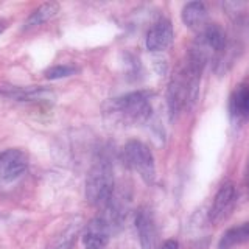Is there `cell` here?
<instances>
[{
  "instance_id": "cell-2",
  "label": "cell",
  "mask_w": 249,
  "mask_h": 249,
  "mask_svg": "<svg viewBox=\"0 0 249 249\" xmlns=\"http://www.w3.org/2000/svg\"><path fill=\"white\" fill-rule=\"evenodd\" d=\"M114 173L107 159H98L86 178V199L90 206L106 209L114 196Z\"/></svg>"
},
{
  "instance_id": "cell-3",
  "label": "cell",
  "mask_w": 249,
  "mask_h": 249,
  "mask_svg": "<svg viewBox=\"0 0 249 249\" xmlns=\"http://www.w3.org/2000/svg\"><path fill=\"white\" fill-rule=\"evenodd\" d=\"M123 159L126 165L134 170L146 184H153L156 179V163L151 150L140 140H129L123 148Z\"/></svg>"
},
{
  "instance_id": "cell-1",
  "label": "cell",
  "mask_w": 249,
  "mask_h": 249,
  "mask_svg": "<svg viewBox=\"0 0 249 249\" xmlns=\"http://www.w3.org/2000/svg\"><path fill=\"white\" fill-rule=\"evenodd\" d=\"M103 111L124 124H142L151 117V93L136 90L105 103Z\"/></svg>"
},
{
  "instance_id": "cell-19",
  "label": "cell",
  "mask_w": 249,
  "mask_h": 249,
  "mask_svg": "<svg viewBox=\"0 0 249 249\" xmlns=\"http://www.w3.org/2000/svg\"><path fill=\"white\" fill-rule=\"evenodd\" d=\"M86 249H101V248H86Z\"/></svg>"
},
{
  "instance_id": "cell-12",
  "label": "cell",
  "mask_w": 249,
  "mask_h": 249,
  "mask_svg": "<svg viewBox=\"0 0 249 249\" xmlns=\"http://www.w3.org/2000/svg\"><path fill=\"white\" fill-rule=\"evenodd\" d=\"M81 229H83L81 216H73L72 220L67 223L66 228L52 240V243L45 249H73L75 241L78 235H80Z\"/></svg>"
},
{
  "instance_id": "cell-18",
  "label": "cell",
  "mask_w": 249,
  "mask_h": 249,
  "mask_svg": "<svg viewBox=\"0 0 249 249\" xmlns=\"http://www.w3.org/2000/svg\"><path fill=\"white\" fill-rule=\"evenodd\" d=\"M246 176H248V185H249V163H248V175Z\"/></svg>"
},
{
  "instance_id": "cell-15",
  "label": "cell",
  "mask_w": 249,
  "mask_h": 249,
  "mask_svg": "<svg viewBox=\"0 0 249 249\" xmlns=\"http://www.w3.org/2000/svg\"><path fill=\"white\" fill-rule=\"evenodd\" d=\"M78 72V69L75 66L70 64H58V66H52L44 72V76L47 80H61V78H67L72 76Z\"/></svg>"
},
{
  "instance_id": "cell-13",
  "label": "cell",
  "mask_w": 249,
  "mask_h": 249,
  "mask_svg": "<svg viewBox=\"0 0 249 249\" xmlns=\"http://www.w3.org/2000/svg\"><path fill=\"white\" fill-rule=\"evenodd\" d=\"M249 241V223H243L226 231L220 241H218L216 249H235Z\"/></svg>"
},
{
  "instance_id": "cell-16",
  "label": "cell",
  "mask_w": 249,
  "mask_h": 249,
  "mask_svg": "<svg viewBox=\"0 0 249 249\" xmlns=\"http://www.w3.org/2000/svg\"><path fill=\"white\" fill-rule=\"evenodd\" d=\"M160 249H179V243L176 240H167Z\"/></svg>"
},
{
  "instance_id": "cell-11",
  "label": "cell",
  "mask_w": 249,
  "mask_h": 249,
  "mask_svg": "<svg viewBox=\"0 0 249 249\" xmlns=\"http://www.w3.org/2000/svg\"><path fill=\"white\" fill-rule=\"evenodd\" d=\"M182 22L185 23L190 30L199 31L207 27V8L202 2H189L185 3L182 11H181Z\"/></svg>"
},
{
  "instance_id": "cell-17",
  "label": "cell",
  "mask_w": 249,
  "mask_h": 249,
  "mask_svg": "<svg viewBox=\"0 0 249 249\" xmlns=\"http://www.w3.org/2000/svg\"><path fill=\"white\" fill-rule=\"evenodd\" d=\"M6 28H8V22L3 20V19H0V33H3Z\"/></svg>"
},
{
  "instance_id": "cell-4",
  "label": "cell",
  "mask_w": 249,
  "mask_h": 249,
  "mask_svg": "<svg viewBox=\"0 0 249 249\" xmlns=\"http://www.w3.org/2000/svg\"><path fill=\"white\" fill-rule=\"evenodd\" d=\"M237 199H238L237 187L232 182L223 184L220 189H218L215 198L212 201V206L209 209V213H207L209 223L218 226V224H223L224 221H228L231 215L233 213V210H235Z\"/></svg>"
},
{
  "instance_id": "cell-7",
  "label": "cell",
  "mask_w": 249,
  "mask_h": 249,
  "mask_svg": "<svg viewBox=\"0 0 249 249\" xmlns=\"http://www.w3.org/2000/svg\"><path fill=\"white\" fill-rule=\"evenodd\" d=\"M175 31L168 19H160L146 33V49L150 52H165L173 44Z\"/></svg>"
},
{
  "instance_id": "cell-8",
  "label": "cell",
  "mask_w": 249,
  "mask_h": 249,
  "mask_svg": "<svg viewBox=\"0 0 249 249\" xmlns=\"http://www.w3.org/2000/svg\"><path fill=\"white\" fill-rule=\"evenodd\" d=\"M229 115L233 123L243 124L249 120V80L240 83L229 97Z\"/></svg>"
},
{
  "instance_id": "cell-6",
  "label": "cell",
  "mask_w": 249,
  "mask_h": 249,
  "mask_svg": "<svg viewBox=\"0 0 249 249\" xmlns=\"http://www.w3.org/2000/svg\"><path fill=\"white\" fill-rule=\"evenodd\" d=\"M136 231L142 249H154L158 243V228L153 210L150 207H140L136 212Z\"/></svg>"
},
{
  "instance_id": "cell-9",
  "label": "cell",
  "mask_w": 249,
  "mask_h": 249,
  "mask_svg": "<svg viewBox=\"0 0 249 249\" xmlns=\"http://www.w3.org/2000/svg\"><path fill=\"white\" fill-rule=\"evenodd\" d=\"M111 226L103 216L93 218L90 223L86 224V229L83 233V243L86 248H101L105 249L106 243L111 237Z\"/></svg>"
},
{
  "instance_id": "cell-5",
  "label": "cell",
  "mask_w": 249,
  "mask_h": 249,
  "mask_svg": "<svg viewBox=\"0 0 249 249\" xmlns=\"http://www.w3.org/2000/svg\"><path fill=\"white\" fill-rule=\"evenodd\" d=\"M28 168V156L19 148H8L0 151V178L3 181H14Z\"/></svg>"
},
{
  "instance_id": "cell-14",
  "label": "cell",
  "mask_w": 249,
  "mask_h": 249,
  "mask_svg": "<svg viewBox=\"0 0 249 249\" xmlns=\"http://www.w3.org/2000/svg\"><path fill=\"white\" fill-rule=\"evenodd\" d=\"M58 13H59V5L56 2L42 3L28 16L25 22H23V30H31L35 27L42 25V23L53 19Z\"/></svg>"
},
{
  "instance_id": "cell-10",
  "label": "cell",
  "mask_w": 249,
  "mask_h": 249,
  "mask_svg": "<svg viewBox=\"0 0 249 249\" xmlns=\"http://www.w3.org/2000/svg\"><path fill=\"white\" fill-rule=\"evenodd\" d=\"M0 95L16 101H47L53 100V92L45 88H20V86H0Z\"/></svg>"
}]
</instances>
